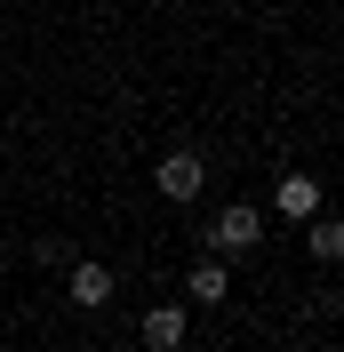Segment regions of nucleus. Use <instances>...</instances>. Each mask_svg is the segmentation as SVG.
<instances>
[{
  "label": "nucleus",
  "instance_id": "nucleus-1",
  "mask_svg": "<svg viewBox=\"0 0 344 352\" xmlns=\"http://www.w3.org/2000/svg\"><path fill=\"white\" fill-rule=\"evenodd\" d=\"M216 256H248V248L264 241V208H248V200H233V208H224V217H216Z\"/></svg>",
  "mask_w": 344,
  "mask_h": 352
},
{
  "label": "nucleus",
  "instance_id": "nucleus-3",
  "mask_svg": "<svg viewBox=\"0 0 344 352\" xmlns=\"http://www.w3.org/2000/svg\"><path fill=\"white\" fill-rule=\"evenodd\" d=\"M136 344H144V352H184V312H176V305H152L144 320H136Z\"/></svg>",
  "mask_w": 344,
  "mask_h": 352
},
{
  "label": "nucleus",
  "instance_id": "nucleus-5",
  "mask_svg": "<svg viewBox=\"0 0 344 352\" xmlns=\"http://www.w3.org/2000/svg\"><path fill=\"white\" fill-rule=\"evenodd\" d=\"M65 288H72V305H88V312L112 305V272H105V264H88V256L72 264V280H65Z\"/></svg>",
  "mask_w": 344,
  "mask_h": 352
},
{
  "label": "nucleus",
  "instance_id": "nucleus-6",
  "mask_svg": "<svg viewBox=\"0 0 344 352\" xmlns=\"http://www.w3.org/2000/svg\"><path fill=\"white\" fill-rule=\"evenodd\" d=\"M184 288H193L200 305H224V288H233V272H224V256H200L193 272H184Z\"/></svg>",
  "mask_w": 344,
  "mask_h": 352
},
{
  "label": "nucleus",
  "instance_id": "nucleus-2",
  "mask_svg": "<svg viewBox=\"0 0 344 352\" xmlns=\"http://www.w3.org/2000/svg\"><path fill=\"white\" fill-rule=\"evenodd\" d=\"M152 184H160L169 200H200V184H208V160H200V153H169L160 168H152Z\"/></svg>",
  "mask_w": 344,
  "mask_h": 352
},
{
  "label": "nucleus",
  "instance_id": "nucleus-7",
  "mask_svg": "<svg viewBox=\"0 0 344 352\" xmlns=\"http://www.w3.org/2000/svg\"><path fill=\"white\" fill-rule=\"evenodd\" d=\"M312 256H321V264H336V256H344V224L312 217Z\"/></svg>",
  "mask_w": 344,
  "mask_h": 352
},
{
  "label": "nucleus",
  "instance_id": "nucleus-4",
  "mask_svg": "<svg viewBox=\"0 0 344 352\" xmlns=\"http://www.w3.org/2000/svg\"><path fill=\"white\" fill-rule=\"evenodd\" d=\"M272 208H280L288 224H297V217H321V176H297V168H288V176H280V192H272Z\"/></svg>",
  "mask_w": 344,
  "mask_h": 352
}]
</instances>
